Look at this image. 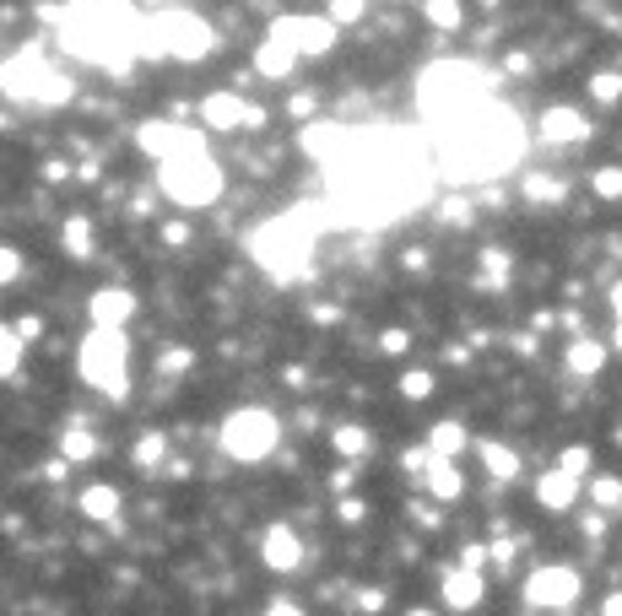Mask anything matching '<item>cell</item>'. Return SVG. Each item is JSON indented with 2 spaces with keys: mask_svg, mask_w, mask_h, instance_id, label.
<instances>
[{
  "mask_svg": "<svg viewBox=\"0 0 622 616\" xmlns=\"http://www.w3.org/2000/svg\"><path fill=\"white\" fill-rule=\"evenodd\" d=\"M401 395H407V401H428V395H433V373H407V378H401Z\"/></svg>",
  "mask_w": 622,
  "mask_h": 616,
  "instance_id": "38",
  "label": "cell"
},
{
  "mask_svg": "<svg viewBox=\"0 0 622 616\" xmlns=\"http://www.w3.org/2000/svg\"><path fill=\"white\" fill-rule=\"evenodd\" d=\"M444 222H471V201H444Z\"/></svg>",
  "mask_w": 622,
  "mask_h": 616,
  "instance_id": "44",
  "label": "cell"
},
{
  "mask_svg": "<svg viewBox=\"0 0 622 616\" xmlns=\"http://www.w3.org/2000/svg\"><path fill=\"white\" fill-rule=\"evenodd\" d=\"M190 363H195L190 346H163L158 352V378H179V373H190Z\"/></svg>",
  "mask_w": 622,
  "mask_h": 616,
  "instance_id": "33",
  "label": "cell"
},
{
  "mask_svg": "<svg viewBox=\"0 0 622 616\" xmlns=\"http://www.w3.org/2000/svg\"><path fill=\"white\" fill-rule=\"evenodd\" d=\"M558 465H563L569 476H580V482H584V476H590V465H595V454L584 450V444H569V450L558 454Z\"/></svg>",
  "mask_w": 622,
  "mask_h": 616,
  "instance_id": "36",
  "label": "cell"
},
{
  "mask_svg": "<svg viewBox=\"0 0 622 616\" xmlns=\"http://www.w3.org/2000/svg\"><path fill=\"white\" fill-rule=\"evenodd\" d=\"M601 616H622V589H618V595H606V606H601Z\"/></svg>",
  "mask_w": 622,
  "mask_h": 616,
  "instance_id": "50",
  "label": "cell"
},
{
  "mask_svg": "<svg viewBox=\"0 0 622 616\" xmlns=\"http://www.w3.org/2000/svg\"><path fill=\"white\" fill-rule=\"evenodd\" d=\"M422 487L439 497V503H455V497L465 493V476L455 471L450 454H428V465H422Z\"/></svg>",
  "mask_w": 622,
  "mask_h": 616,
  "instance_id": "21",
  "label": "cell"
},
{
  "mask_svg": "<svg viewBox=\"0 0 622 616\" xmlns=\"http://www.w3.org/2000/svg\"><path fill=\"white\" fill-rule=\"evenodd\" d=\"M0 260H6V265H0V271H6V282H17V276H22V254H17V249H6Z\"/></svg>",
  "mask_w": 622,
  "mask_h": 616,
  "instance_id": "45",
  "label": "cell"
},
{
  "mask_svg": "<svg viewBox=\"0 0 622 616\" xmlns=\"http://www.w3.org/2000/svg\"><path fill=\"white\" fill-rule=\"evenodd\" d=\"M92 325H103V330H124L130 320H136V297L124 287H103V292H92Z\"/></svg>",
  "mask_w": 622,
  "mask_h": 616,
  "instance_id": "20",
  "label": "cell"
},
{
  "mask_svg": "<svg viewBox=\"0 0 622 616\" xmlns=\"http://www.w3.org/2000/svg\"><path fill=\"white\" fill-rule=\"evenodd\" d=\"M422 22L439 33H455L465 28V0H422Z\"/></svg>",
  "mask_w": 622,
  "mask_h": 616,
  "instance_id": "25",
  "label": "cell"
},
{
  "mask_svg": "<svg viewBox=\"0 0 622 616\" xmlns=\"http://www.w3.org/2000/svg\"><path fill=\"white\" fill-rule=\"evenodd\" d=\"M493 563H503V568L514 563V546H509V541H493Z\"/></svg>",
  "mask_w": 622,
  "mask_h": 616,
  "instance_id": "49",
  "label": "cell"
},
{
  "mask_svg": "<svg viewBox=\"0 0 622 616\" xmlns=\"http://www.w3.org/2000/svg\"><path fill=\"white\" fill-rule=\"evenodd\" d=\"M525 195H531V201H563V184H558V179H541V173H531V179H525Z\"/></svg>",
  "mask_w": 622,
  "mask_h": 616,
  "instance_id": "37",
  "label": "cell"
},
{
  "mask_svg": "<svg viewBox=\"0 0 622 616\" xmlns=\"http://www.w3.org/2000/svg\"><path fill=\"white\" fill-rule=\"evenodd\" d=\"M77 508H82V519H92V525H103V531H120L124 497H120V487H109V482H92V487H82Z\"/></svg>",
  "mask_w": 622,
  "mask_h": 616,
  "instance_id": "18",
  "label": "cell"
},
{
  "mask_svg": "<svg viewBox=\"0 0 622 616\" xmlns=\"http://www.w3.org/2000/svg\"><path fill=\"white\" fill-rule=\"evenodd\" d=\"M541 141H552V147H580L584 135H590V120H584V109L574 103H552L546 114H541Z\"/></svg>",
  "mask_w": 622,
  "mask_h": 616,
  "instance_id": "17",
  "label": "cell"
},
{
  "mask_svg": "<svg viewBox=\"0 0 622 616\" xmlns=\"http://www.w3.org/2000/svg\"><path fill=\"white\" fill-rule=\"evenodd\" d=\"M331 450L341 454V460H363V454H369V427H358V422H335Z\"/></svg>",
  "mask_w": 622,
  "mask_h": 616,
  "instance_id": "26",
  "label": "cell"
},
{
  "mask_svg": "<svg viewBox=\"0 0 622 616\" xmlns=\"http://www.w3.org/2000/svg\"><path fill=\"white\" fill-rule=\"evenodd\" d=\"M265 616H303V606H292V600H271Z\"/></svg>",
  "mask_w": 622,
  "mask_h": 616,
  "instance_id": "47",
  "label": "cell"
},
{
  "mask_svg": "<svg viewBox=\"0 0 622 616\" xmlns=\"http://www.w3.org/2000/svg\"><path fill=\"white\" fill-rule=\"evenodd\" d=\"M217 444H222L228 460H239V465H260V460H271L277 444H282V422H277V411H265V406H239L222 416Z\"/></svg>",
  "mask_w": 622,
  "mask_h": 616,
  "instance_id": "8",
  "label": "cell"
},
{
  "mask_svg": "<svg viewBox=\"0 0 622 616\" xmlns=\"http://www.w3.org/2000/svg\"><path fill=\"white\" fill-rule=\"evenodd\" d=\"M163 460H168L163 433H141V438H136V465H141V471H163Z\"/></svg>",
  "mask_w": 622,
  "mask_h": 616,
  "instance_id": "30",
  "label": "cell"
},
{
  "mask_svg": "<svg viewBox=\"0 0 622 616\" xmlns=\"http://www.w3.org/2000/svg\"><path fill=\"white\" fill-rule=\"evenodd\" d=\"M271 33H277V39H288L303 60H314V54H331L335 49L341 22H335V17H277V22H271Z\"/></svg>",
  "mask_w": 622,
  "mask_h": 616,
  "instance_id": "12",
  "label": "cell"
},
{
  "mask_svg": "<svg viewBox=\"0 0 622 616\" xmlns=\"http://www.w3.org/2000/svg\"><path fill=\"white\" fill-rule=\"evenodd\" d=\"M574 497H580V476H569L563 465H552V471L536 482V503L541 508H552V514H569Z\"/></svg>",
  "mask_w": 622,
  "mask_h": 616,
  "instance_id": "22",
  "label": "cell"
},
{
  "mask_svg": "<svg viewBox=\"0 0 622 616\" xmlns=\"http://www.w3.org/2000/svg\"><path fill=\"white\" fill-rule=\"evenodd\" d=\"M363 6H369V0H331V11H325V17H335V22L347 28V22H358V17H363Z\"/></svg>",
  "mask_w": 622,
  "mask_h": 616,
  "instance_id": "40",
  "label": "cell"
},
{
  "mask_svg": "<svg viewBox=\"0 0 622 616\" xmlns=\"http://www.w3.org/2000/svg\"><path fill=\"white\" fill-rule=\"evenodd\" d=\"M428 147H433L439 179L460 190V184H488V179H503L509 168H520L531 135H525L520 114L503 109V103L493 98V103H482L476 114H465L460 124L433 130Z\"/></svg>",
  "mask_w": 622,
  "mask_h": 616,
  "instance_id": "1",
  "label": "cell"
},
{
  "mask_svg": "<svg viewBox=\"0 0 622 616\" xmlns=\"http://www.w3.org/2000/svg\"><path fill=\"white\" fill-rule=\"evenodd\" d=\"M352 147H358V124L320 120V124H309V130H303V152H309L320 168H335L347 152H352Z\"/></svg>",
  "mask_w": 622,
  "mask_h": 616,
  "instance_id": "15",
  "label": "cell"
},
{
  "mask_svg": "<svg viewBox=\"0 0 622 616\" xmlns=\"http://www.w3.org/2000/svg\"><path fill=\"white\" fill-rule=\"evenodd\" d=\"M60 28V49L98 71H130L141 60V28L147 17L130 0H71L43 11Z\"/></svg>",
  "mask_w": 622,
  "mask_h": 616,
  "instance_id": "2",
  "label": "cell"
},
{
  "mask_svg": "<svg viewBox=\"0 0 622 616\" xmlns=\"http://www.w3.org/2000/svg\"><path fill=\"white\" fill-rule=\"evenodd\" d=\"M601 368H606V346H601V341H590V335H580V341L569 346V373H580V378H595Z\"/></svg>",
  "mask_w": 622,
  "mask_h": 616,
  "instance_id": "23",
  "label": "cell"
},
{
  "mask_svg": "<svg viewBox=\"0 0 622 616\" xmlns=\"http://www.w3.org/2000/svg\"><path fill=\"white\" fill-rule=\"evenodd\" d=\"M612 314H618V320H622V282H618V287H612Z\"/></svg>",
  "mask_w": 622,
  "mask_h": 616,
  "instance_id": "51",
  "label": "cell"
},
{
  "mask_svg": "<svg viewBox=\"0 0 622 616\" xmlns=\"http://www.w3.org/2000/svg\"><path fill=\"white\" fill-rule=\"evenodd\" d=\"M260 563L271 568V574H298L303 568V541L292 525H265L260 535Z\"/></svg>",
  "mask_w": 622,
  "mask_h": 616,
  "instance_id": "16",
  "label": "cell"
},
{
  "mask_svg": "<svg viewBox=\"0 0 622 616\" xmlns=\"http://www.w3.org/2000/svg\"><path fill=\"white\" fill-rule=\"evenodd\" d=\"M482 465H488L493 482H514V476H520V454L509 450V444H493V438L482 444Z\"/></svg>",
  "mask_w": 622,
  "mask_h": 616,
  "instance_id": "27",
  "label": "cell"
},
{
  "mask_svg": "<svg viewBox=\"0 0 622 616\" xmlns=\"http://www.w3.org/2000/svg\"><path fill=\"white\" fill-rule=\"evenodd\" d=\"M158 190H163L173 205L184 211H201V205H217L222 190H228V173L211 152H190V158H173V163H158Z\"/></svg>",
  "mask_w": 622,
  "mask_h": 616,
  "instance_id": "6",
  "label": "cell"
},
{
  "mask_svg": "<svg viewBox=\"0 0 622 616\" xmlns=\"http://www.w3.org/2000/svg\"><path fill=\"white\" fill-rule=\"evenodd\" d=\"M71 77L60 65H49L43 54H11L6 60V98L17 103H39V109H66L71 103Z\"/></svg>",
  "mask_w": 622,
  "mask_h": 616,
  "instance_id": "9",
  "label": "cell"
},
{
  "mask_svg": "<svg viewBox=\"0 0 622 616\" xmlns=\"http://www.w3.org/2000/svg\"><path fill=\"white\" fill-rule=\"evenodd\" d=\"M77 373L92 390H103L109 401H124L130 395V341H124V330L92 325V335L77 352Z\"/></svg>",
  "mask_w": 622,
  "mask_h": 616,
  "instance_id": "7",
  "label": "cell"
},
{
  "mask_svg": "<svg viewBox=\"0 0 622 616\" xmlns=\"http://www.w3.org/2000/svg\"><path fill=\"white\" fill-rule=\"evenodd\" d=\"M60 244H66V254H77V260H92V222L87 216H71L66 233H60Z\"/></svg>",
  "mask_w": 622,
  "mask_h": 616,
  "instance_id": "29",
  "label": "cell"
},
{
  "mask_svg": "<svg viewBox=\"0 0 622 616\" xmlns=\"http://www.w3.org/2000/svg\"><path fill=\"white\" fill-rule=\"evenodd\" d=\"M482 103H493V77L482 65H471V60H433L417 77V114L428 120V130L460 124Z\"/></svg>",
  "mask_w": 622,
  "mask_h": 616,
  "instance_id": "4",
  "label": "cell"
},
{
  "mask_svg": "<svg viewBox=\"0 0 622 616\" xmlns=\"http://www.w3.org/2000/svg\"><path fill=\"white\" fill-rule=\"evenodd\" d=\"M590 98H595V103H618V98H622V77H618V71H595V77H590Z\"/></svg>",
  "mask_w": 622,
  "mask_h": 616,
  "instance_id": "35",
  "label": "cell"
},
{
  "mask_svg": "<svg viewBox=\"0 0 622 616\" xmlns=\"http://www.w3.org/2000/svg\"><path fill=\"white\" fill-rule=\"evenodd\" d=\"M17 368H22V325H6V335H0V373L17 378Z\"/></svg>",
  "mask_w": 622,
  "mask_h": 616,
  "instance_id": "32",
  "label": "cell"
},
{
  "mask_svg": "<svg viewBox=\"0 0 622 616\" xmlns=\"http://www.w3.org/2000/svg\"><path fill=\"white\" fill-rule=\"evenodd\" d=\"M60 454H66L71 465H87V460L98 454V433H92L87 422H71V427L60 433Z\"/></svg>",
  "mask_w": 622,
  "mask_h": 616,
  "instance_id": "24",
  "label": "cell"
},
{
  "mask_svg": "<svg viewBox=\"0 0 622 616\" xmlns=\"http://www.w3.org/2000/svg\"><path fill=\"white\" fill-rule=\"evenodd\" d=\"M379 606H384V595H379V589H363V595H358V612H379Z\"/></svg>",
  "mask_w": 622,
  "mask_h": 616,
  "instance_id": "46",
  "label": "cell"
},
{
  "mask_svg": "<svg viewBox=\"0 0 622 616\" xmlns=\"http://www.w3.org/2000/svg\"><path fill=\"white\" fill-rule=\"evenodd\" d=\"M352 476H358V471H352V465H341V471L331 476V487L335 493H347V487H352Z\"/></svg>",
  "mask_w": 622,
  "mask_h": 616,
  "instance_id": "48",
  "label": "cell"
},
{
  "mask_svg": "<svg viewBox=\"0 0 622 616\" xmlns=\"http://www.w3.org/2000/svg\"><path fill=\"white\" fill-rule=\"evenodd\" d=\"M428 450H433V454H450V460H455V454L465 450V427H460V422H439V427L428 433Z\"/></svg>",
  "mask_w": 622,
  "mask_h": 616,
  "instance_id": "31",
  "label": "cell"
},
{
  "mask_svg": "<svg viewBox=\"0 0 622 616\" xmlns=\"http://www.w3.org/2000/svg\"><path fill=\"white\" fill-rule=\"evenodd\" d=\"M201 124L233 135V130H260L265 114H260L249 98H239V92H211V98H201Z\"/></svg>",
  "mask_w": 622,
  "mask_h": 616,
  "instance_id": "13",
  "label": "cell"
},
{
  "mask_svg": "<svg viewBox=\"0 0 622 616\" xmlns=\"http://www.w3.org/2000/svg\"><path fill=\"white\" fill-rule=\"evenodd\" d=\"M211 49H217V33L190 11L147 17L141 28V60H207Z\"/></svg>",
  "mask_w": 622,
  "mask_h": 616,
  "instance_id": "5",
  "label": "cell"
},
{
  "mask_svg": "<svg viewBox=\"0 0 622 616\" xmlns=\"http://www.w3.org/2000/svg\"><path fill=\"white\" fill-rule=\"evenodd\" d=\"M618 352H622V320H618Z\"/></svg>",
  "mask_w": 622,
  "mask_h": 616,
  "instance_id": "52",
  "label": "cell"
},
{
  "mask_svg": "<svg viewBox=\"0 0 622 616\" xmlns=\"http://www.w3.org/2000/svg\"><path fill=\"white\" fill-rule=\"evenodd\" d=\"M335 519H341V525H363V497L341 493V503H335Z\"/></svg>",
  "mask_w": 622,
  "mask_h": 616,
  "instance_id": "41",
  "label": "cell"
},
{
  "mask_svg": "<svg viewBox=\"0 0 622 616\" xmlns=\"http://www.w3.org/2000/svg\"><path fill=\"white\" fill-rule=\"evenodd\" d=\"M335 222V205L331 201H298L288 205L282 216L260 222L249 233V260L271 276V282H292V276H309V260H314V244L320 233H331Z\"/></svg>",
  "mask_w": 622,
  "mask_h": 616,
  "instance_id": "3",
  "label": "cell"
},
{
  "mask_svg": "<svg viewBox=\"0 0 622 616\" xmlns=\"http://www.w3.org/2000/svg\"><path fill=\"white\" fill-rule=\"evenodd\" d=\"M590 190H595L601 201H622V168L618 163L595 168V173H590Z\"/></svg>",
  "mask_w": 622,
  "mask_h": 616,
  "instance_id": "34",
  "label": "cell"
},
{
  "mask_svg": "<svg viewBox=\"0 0 622 616\" xmlns=\"http://www.w3.org/2000/svg\"><path fill=\"white\" fill-rule=\"evenodd\" d=\"M439 600H444V612H455V616L482 612V600H488V578H482V568L455 563V568L444 574V584H439Z\"/></svg>",
  "mask_w": 622,
  "mask_h": 616,
  "instance_id": "14",
  "label": "cell"
},
{
  "mask_svg": "<svg viewBox=\"0 0 622 616\" xmlns=\"http://www.w3.org/2000/svg\"><path fill=\"white\" fill-rule=\"evenodd\" d=\"M590 503H595V514H622V476H595Z\"/></svg>",
  "mask_w": 622,
  "mask_h": 616,
  "instance_id": "28",
  "label": "cell"
},
{
  "mask_svg": "<svg viewBox=\"0 0 622 616\" xmlns=\"http://www.w3.org/2000/svg\"><path fill=\"white\" fill-rule=\"evenodd\" d=\"M580 589H584L580 568H569V563H541V568H531V578H525V606H536V612H569V606H580Z\"/></svg>",
  "mask_w": 622,
  "mask_h": 616,
  "instance_id": "10",
  "label": "cell"
},
{
  "mask_svg": "<svg viewBox=\"0 0 622 616\" xmlns=\"http://www.w3.org/2000/svg\"><path fill=\"white\" fill-rule=\"evenodd\" d=\"M298 60H303V54H298L288 39H277V33H265L260 49H254V71H260L265 82H288L292 71H298Z\"/></svg>",
  "mask_w": 622,
  "mask_h": 616,
  "instance_id": "19",
  "label": "cell"
},
{
  "mask_svg": "<svg viewBox=\"0 0 622 616\" xmlns=\"http://www.w3.org/2000/svg\"><path fill=\"white\" fill-rule=\"evenodd\" d=\"M412 616H433V612H412Z\"/></svg>",
  "mask_w": 622,
  "mask_h": 616,
  "instance_id": "53",
  "label": "cell"
},
{
  "mask_svg": "<svg viewBox=\"0 0 622 616\" xmlns=\"http://www.w3.org/2000/svg\"><path fill=\"white\" fill-rule=\"evenodd\" d=\"M482 260H488V287H498V282H503V271H509V254H503V249H488Z\"/></svg>",
  "mask_w": 622,
  "mask_h": 616,
  "instance_id": "42",
  "label": "cell"
},
{
  "mask_svg": "<svg viewBox=\"0 0 622 616\" xmlns=\"http://www.w3.org/2000/svg\"><path fill=\"white\" fill-rule=\"evenodd\" d=\"M407 346H412V335H407V330H379V352H384V357H401Z\"/></svg>",
  "mask_w": 622,
  "mask_h": 616,
  "instance_id": "39",
  "label": "cell"
},
{
  "mask_svg": "<svg viewBox=\"0 0 622 616\" xmlns=\"http://www.w3.org/2000/svg\"><path fill=\"white\" fill-rule=\"evenodd\" d=\"M136 147L152 158V163H173V158H190V152H207V135L190 130L179 120H147L136 130Z\"/></svg>",
  "mask_w": 622,
  "mask_h": 616,
  "instance_id": "11",
  "label": "cell"
},
{
  "mask_svg": "<svg viewBox=\"0 0 622 616\" xmlns=\"http://www.w3.org/2000/svg\"><path fill=\"white\" fill-rule=\"evenodd\" d=\"M488 557H493V546H465V552H460L465 568H488Z\"/></svg>",
  "mask_w": 622,
  "mask_h": 616,
  "instance_id": "43",
  "label": "cell"
}]
</instances>
